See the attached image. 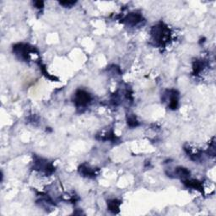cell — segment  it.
Here are the masks:
<instances>
[{"mask_svg":"<svg viewBox=\"0 0 216 216\" xmlns=\"http://www.w3.org/2000/svg\"><path fill=\"white\" fill-rule=\"evenodd\" d=\"M90 95L88 93H86L85 91H84V90H79L75 94L74 102L78 106H84V105H86L90 101Z\"/></svg>","mask_w":216,"mask_h":216,"instance_id":"1","label":"cell"},{"mask_svg":"<svg viewBox=\"0 0 216 216\" xmlns=\"http://www.w3.org/2000/svg\"><path fill=\"white\" fill-rule=\"evenodd\" d=\"M126 20L129 23V24H132V25H136L137 23H138L140 20H141V16L139 15H137V14H130L127 16Z\"/></svg>","mask_w":216,"mask_h":216,"instance_id":"2","label":"cell"},{"mask_svg":"<svg viewBox=\"0 0 216 216\" xmlns=\"http://www.w3.org/2000/svg\"><path fill=\"white\" fill-rule=\"evenodd\" d=\"M109 208H110V210L116 212V210L119 209V204H117V201H113V202L109 204Z\"/></svg>","mask_w":216,"mask_h":216,"instance_id":"3","label":"cell"},{"mask_svg":"<svg viewBox=\"0 0 216 216\" xmlns=\"http://www.w3.org/2000/svg\"><path fill=\"white\" fill-rule=\"evenodd\" d=\"M75 2H60V3L62 4H67V5H70V4H73Z\"/></svg>","mask_w":216,"mask_h":216,"instance_id":"4","label":"cell"}]
</instances>
